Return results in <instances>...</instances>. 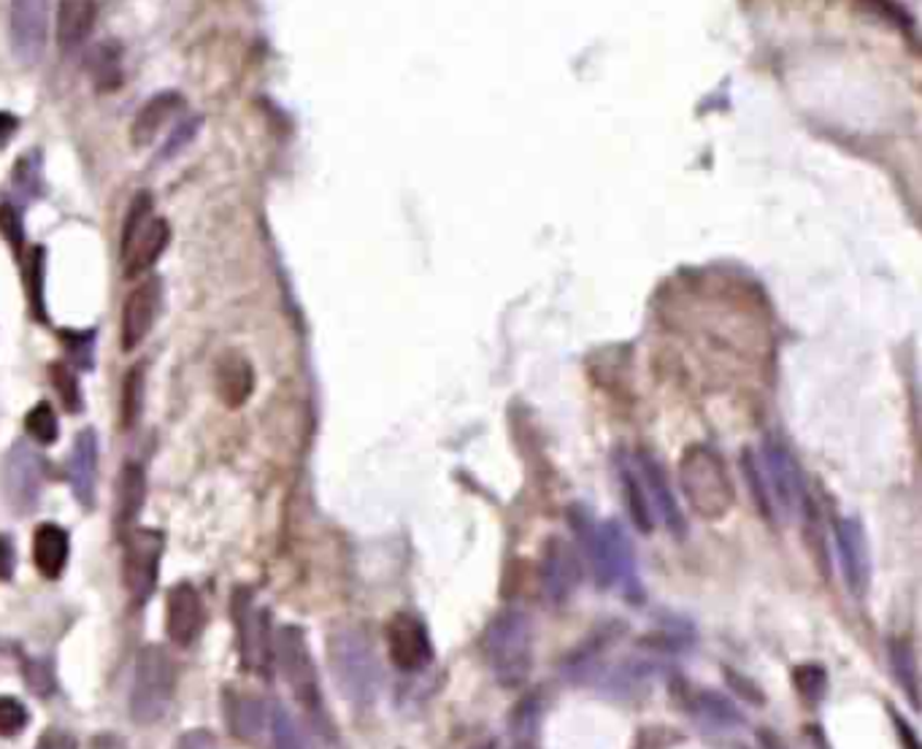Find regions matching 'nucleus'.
<instances>
[{"mask_svg": "<svg viewBox=\"0 0 922 749\" xmlns=\"http://www.w3.org/2000/svg\"><path fill=\"white\" fill-rule=\"evenodd\" d=\"M620 479H622V492H625L627 512H631L633 523H636V528L641 530V534L649 536L655 530V514L647 501V492H644L641 476H638V471L633 469V465H622Z\"/></svg>", "mask_w": 922, "mask_h": 749, "instance_id": "nucleus-28", "label": "nucleus"}, {"mask_svg": "<svg viewBox=\"0 0 922 749\" xmlns=\"http://www.w3.org/2000/svg\"><path fill=\"white\" fill-rule=\"evenodd\" d=\"M182 107H185V101H182V96H176V92H160V96L149 98L136 114V120H133V143H136V147H149V143L160 136V130L169 125L171 116Z\"/></svg>", "mask_w": 922, "mask_h": 749, "instance_id": "nucleus-25", "label": "nucleus"}, {"mask_svg": "<svg viewBox=\"0 0 922 749\" xmlns=\"http://www.w3.org/2000/svg\"><path fill=\"white\" fill-rule=\"evenodd\" d=\"M216 392L230 409L244 407L254 392V369L241 352H225L216 363Z\"/></svg>", "mask_w": 922, "mask_h": 749, "instance_id": "nucleus-22", "label": "nucleus"}, {"mask_svg": "<svg viewBox=\"0 0 922 749\" xmlns=\"http://www.w3.org/2000/svg\"><path fill=\"white\" fill-rule=\"evenodd\" d=\"M725 679H727V685H731L733 690L738 692V696L747 698V701H752V703H763L765 701L763 692L758 690V685H755L752 679H747V676H742V674H736V671L725 669Z\"/></svg>", "mask_w": 922, "mask_h": 749, "instance_id": "nucleus-41", "label": "nucleus"}, {"mask_svg": "<svg viewBox=\"0 0 922 749\" xmlns=\"http://www.w3.org/2000/svg\"><path fill=\"white\" fill-rule=\"evenodd\" d=\"M233 625H236V641L241 663L247 669L260 671L269 658V620L252 601V592L247 587H236L230 603Z\"/></svg>", "mask_w": 922, "mask_h": 749, "instance_id": "nucleus-13", "label": "nucleus"}, {"mask_svg": "<svg viewBox=\"0 0 922 749\" xmlns=\"http://www.w3.org/2000/svg\"><path fill=\"white\" fill-rule=\"evenodd\" d=\"M96 0H60L58 5V41L63 49H76L90 38L96 27Z\"/></svg>", "mask_w": 922, "mask_h": 749, "instance_id": "nucleus-26", "label": "nucleus"}, {"mask_svg": "<svg viewBox=\"0 0 922 749\" xmlns=\"http://www.w3.org/2000/svg\"><path fill=\"white\" fill-rule=\"evenodd\" d=\"M387 652L401 671H420L433 660V644L427 628L411 614L398 612L387 623Z\"/></svg>", "mask_w": 922, "mask_h": 749, "instance_id": "nucleus-15", "label": "nucleus"}, {"mask_svg": "<svg viewBox=\"0 0 922 749\" xmlns=\"http://www.w3.org/2000/svg\"><path fill=\"white\" fill-rule=\"evenodd\" d=\"M68 534H65L60 525H38L36 536H33V560H36V569L41 571V576H47V579H60L65 565H68Z\"/></svg>", "mask_w": 922, "mask_h": 749, "instance_id": "nucleus-23", "label": "nucleus"}, {"mask_svg": "<svg viewBox=\"0 0 922 749\" xmlns=\"http://www.w3.org/2000/svg\"><path fill=\"white\" fill-rule=\"evenodd\" d=\"M760 469H763L765 485H769L771 501H774L776 514L798 520L807 512V482H803L798 460L782 447L780 441H765L763 454H760Z\"/></svg>", "mask_w": 922, "mask_h": 749, "instance_id": "nucleus-8", "label": "nucleus"}, {"mask_svg": "<svg viewBox=\"0 0 922 749\" xmlns=\"http://www.w3.org/2000/svg\"><path fill=\"white\" fill-rule=\"evenodd\" d=\"M582 582L580 552L563 538H549L541 558V590L547 601L565 603Z\"/></svg>", "mask_w": 922, "mask_h": 749, "instance_id": "nucleus-14", "label": "nucleus"}, {"mask_svg": "<svg viewBox=\"0 0 922 749\" xmlns=\"http://www.w3.org/2000/svg\"><path fill=\"white\" fill-rule=\"evenodd\" d=\"M49 33V0H11L9 41L16 63L33 65L43 54Z\"/></svg>", "mask_w": 922, "mask_h": 749, "instance_id": "nucleus-10", "label": "nucleus"}, {"mask_svg": "<svg viewBox=\"0 0 922 749\" xmlns=\"http://www.w3.org/2000/svg\"><path fill=\"white\" fill-rule=\"evenodd\" d=\"M16 130H20V120L9 111H0V147H5L16 136Z\"/></svg>", "mask_w": 922, "mask_h": 749, "instance_id": "nucleus-46", "label": "nucleus"}, {"mask_svg": "<svg viewBox=\"0 0 922 749\" xmlns=\"http://www.w3.org/2000/svg\"><path fill=\"white\" fill-rule=\"evenodd\" d=\"M636 471L638 476H641V485H644V492H647L649 507H652V514H658L660 523H663L674 536L685 534L687 530L685 512L680 509V501H676L674 490H671L669 485V476H665V471L660 469L658 460L647 452L638 454Z\"/></svg>", "mask_w": 922, "mask_h": 749, "instance_id": "nucleus-16", "label": "nucleus"}, {"mask_svg": "<svg viewBox=\"0 0 922 749\" xmlns=\"http://www.w3.org/2000/svg\"><path fill=\"white\" fill-rule=\"evenodd\" d=\"M793 682L807 701L818 703L827 690V671L820 663H801L793 669Z\"/></svg>", "mask_w": 922, "mask_h": 749, "instance_id": "nucleus-34", "label": "nucleus"}, {"mask_svg": "<svg viewBox=\"0 0 922 749\" xmlns=\"http://www.w3.org/2000/svg\"><path fill=\"white\" fill-rule=\"evenodd\" d=\"M22 279H25V292L30 298L33 317L47 322V309H43V249L33 247L27 258H22Z\"/></svg>", "mask_w": 922, "mask_h": 749, "instance_id": "nucleus-31", "label": "nucleus"}, {"mask_svg": "<svg viewBox=\"0 0 922 749\" xmlns=\"http://www.w3.org/2000/svg\"><path fill=\"white\" fill-rule=\"evenodd\" d=\"M171 241V227L163 216L152 212L149 192H138L127 209L125 227H122V271L127 279L147 274Z\"/></svg>", "mask_w": 922, "mask_h": 749, "instance_id": "nucleus-6", "label": "nucleus"}, {"mask_svg": "<svg viewBox=\"0 0 922 749\" xmlns=\"http://www.w3.org/2000/svg\"><path fill=\"white\" fill-rule=\"evenodd\" d=\"M65 344L71 349V358L82 365V369H92V336L96 333H63Z\"/></svg>", "mask_w": 922, "mask_h": 749, "instance_id": "nucleus-40", "label": "nucleus"}, {"mask_svg": "<svg viewBox=\"0 0 922 749\" xmlns=\"http://www.w3.org/2000/svg\"><path fill=\"white\" fill-rule=\"evenodd\" d=\"M0 233H3L5 241L11 244V249H14L16 258H22V244H25V227H22L20 214H16L14 207H0Z\"/></svg>", "mask_w": 922, "mask_h": 749, "instance_id": "nucleus-39", "label": "nucleus"}, {"mask_svg": "<svg viewBox=\"0 0 922 749\" xmlns=\"http://www.w3.org/2000/svg\"><path fill=\"white\" fill-rule=\"evenodd\" d=\"M158 303H160V282L158 279H144L127 292L125 307H122V349L133 352L144 338L152 330L154 317H158Z\"/></svg>", "mask_w": 922, "mask_h": 749, "instance_id": "nucleus-17", "label": "nucleus"}, {"mask_svg": "<svg viewBox=\"0 0 922 749\" xmlns=\"http://www.w3.org/2000/svg\"><path fill=\"white\" fill-rule=\"evenodd\" d=\"M327 660H331L333 679L347 701L358 707H369L382 685L379 660L363 634L352 628H341L327 639Z\"/></svg>", "mask_w": 922, "mask_h": 749, "instance_id": "nucleus-3", "label": "nucleus"}, {"mask_svg": "<svg viewBox=\"0 0 922 749\" xmlns=\"http://www.w3.org/2000/svg\"><path fill=\"white\" fill-rule=\"evenodd\" d=\"M176 665L169 649L149 644L138 652L130 687V717L138 725H152L163 720L174 701Z\"/></svg>", "mask_w": 922, "mask_h": 749, "instance_id": "nucleus-5", "label": "nucleus"}, {"mask_svg": "<svg viewBox=\"0 0 922 749\" xmlns=\"http://www.w3.org/2000/svg\"><path fill=\"white\" fill-rule=\"evenodd\" d=\"M265 720H269V712H265L263 698L244 690L225 692V723L236 739L258 741L263 736Z\"/></svg>", "mask_w": 922, "mask_h": 749, "instance_id": "nucleus-21", "label": "nucleus"}, {"mask_svg": "<svg viewBox=\"0 0 922 749\" xmlns=\"http://www.w3.org/2000/svg\"><path fill=\"white\" fill-rule=\"evenodd\" d=\"M144 501H147V476H144V469L138 463H125L120 471V479H116L114 525L120 536L127 534L133 520L141 512Z\"/></svg>", "mask_w": 922, "mask_h": 749, "instance_id": "nucleus-24", "label": "nucleus"}, {"mask_svg": "<svg viewBox=\"0 0 922 749\" xmlns=\"http://www.w3.org/2000/svg\"><path fill=\"white\" fill-rule=\"evenodd\" d=\"M890 665H893V674H896L898 685L904 687V692H907V698L912 701V707H918L920 696H918V685H920V676H918V654H914V647L909 641L896 639L890 644Z\"/></svg>", "mask_w": 922, "mask_h": 749, "instance_id": "nucleus-29", "label": "nucleus"}, {"mask_svg": "<svg viewBox=\"0 0 922 749\" xmlns=\"http://www.w3.org/2000/svg\"><path fill=\"white\" fill-rule=\"evenodd\" d=\"M685 709L701 728L733 731L744 725V714L731 698L714 690H693L685 696Z\"/></svg>", "mask_w": 922, "mask_h": 749, "instance_id": "nucleus-20", "label": "nucleus"}, {"mask_svg": "<svg viewBox=\"0 0 922 749\" xmlns=\"http://www.w3.org/2000/svg\"><path fill=\"white\" fill-rule=\"evenodd\" d=\"M90 749H127V745H125V739H120V736L101 734V736H96V739H92Z\"/></svg>", "mask_w": 922, "mask_h": 749, "instance_id": "nucleus-48", "label": "nucleus"}, {"mask_svg": "<svg viewBox=\"0 0 922 749\" xmlns=\"http://www.w3.org/2000/svg\"><path fill=\"white\" fill-rule=\"evenodd\" d=\"M22 674H25L27 687L41 698L52 696L54 687H58V679H54V671L52 665H49V660H27V663L22 665Z\"/></svg>", "mask_w": 922, "mask_h": 749, "instance_id": "nucleus-37", "label": "nucleus"}, {"mask_svg": "<svg viewBox=\"0 0 922 749\" xmlns=\"http://www.w3.org/2000/svg\"><path fill=\"white\" fill-rule=\"evenodd\" d=\"M271 734H274L276 749H307L301 728H298L296 720L290 717L287 709L276 707L274 712H271Z\"/></svg>", "mask_w": 922, "mask_h": 749, "instance_id": "nucleus-35", "label": "nucleus"}, {"mask_svg": "<svg viewBox=\"0 0 922 749\" xmlns=\"http://www.w3.org/2000/svg\"><path fill=\"white\" fill-rule=\"evenodd\" d=\"M14 569H16L14 544H11L9 536L0 534V582H11Z\"/></svg>", "mask_w": 922, "mask_h": 749, "instance_id": "nucleus-44", "label": "nucleus"}, {"mask_svg": "<svg viewBox=\"0 0 922 749\" xmlns=\"http://www.w3.org/2000/svg\"><path fill=\"white\" fill-rule=\"evenodd\" d=\"M36 749H76V739L68 734V731H60V728H49L47 734L38 739Z\"/></svg>", "mask_w": 922, "mask_h": 749, "instance_id": "nucleus-43", "label": "nucleus"}, {"mask_svg": "<svg viewBox=\"0 0 922 749\" xmlns=\"http://www.w3.org/2000/svg\"><path fill=\"white\" fill-rule=\"evenodd\" d=\"M742 471H744V479H747L749 492H752V498H755V507L760 509V514H763L769 523L776 525V509H774V501H771V492H769V485H765V476H763V469H760L758 454H752L749 449H744V452H742Z\"/></svg>", "mask_w": 922, "mask_h": 749, "instance_id": "nucleus-30", "label": "nucleus"}, {"mask_svg": "<svg viewBox=\"0 0 922 749\" xmlns=\"http://www.w3.org/2000/svg\"><path fill=\"white\" fill-rule=\"evenodd\" d=\"M27 714L25 703L16 701L14 696H0V736H16L25 731Z\"/></svg>", "mask_w": 922, "mask_h": 749, "instance_id": "nucleus-38", "label": "nucleus"}, {"mask_svg": "<svg viewBox=\"0 0 922 749\" xmlns=\"http://www.w3.org/2000/svg\"><path fill=\"white\" fill-rule=\"evenodd\" d=\"M68 482L82 507L90 509L96 503L98 485V436L92 428H85L74 438V449L68 458Z\"/></svg>", "mask_w": 922, "mask_h": 749, "instance_id": "nucleus-19", "label": "nucleus"}, {"mask_svg": "<svg viewBox=\"0 0 922 749\" xmlns=\"http://www.w3.org/2000/svg\"><path fill=\"white\" fill-rule=\"evenodd\" d=\"M144 407V365H136L125 374V385H122V403H120V423L122 428H133L141 414Z\"/></svg>", "mask_w": 922, "mask_h": 749, "instance_id": "nucleus-32", "label": "nucleus"}, {"mask_svg": "<svg viewBox=\"0 0 922 749\" xmlns=\"http://www.w3.org/2000/svg\"><path fill=\"white\" fill-rule=\"evenodd\" d=\"M43 463L27 444H14L3 463L5 501L16 514H27L41 496Z\"/></svg>", "mask_w": 922, "mask_h": 749, "instance_id": "nucleus-12", "label": "nucleus"}, {"mask_svg": "<svg viewBox=\"0 0 922 749\" xmlns=\"http://www.w3.org/2000/svg\"><path fill=\"white\" fill-rule=\"evenodd\" d=\"M760 749H787L785 741L774 734V731H758Z\"/></svg>", "mask_w": 922, "mask_h": 749, "instance_id": "nucleus-49", "label": "nucleus"}, {"mask_svg": "<svg viewBox=\"0 0 922 749\" xmlns=\"http://www.w3.org/2000/svg\"><path fill=\"white\" fill-rule=\"evenodd\" d=\"M165 538L160 530H130L125 544V563H122V574H125V587L136 603H144L158 587L160 574V558H163Z\"/></svg>", "mask_w": 922, "mask_h": 749, "instance_id": "nucleus-9", "label": "nucleus"}, {"mask_svg": "<svg viewBox=\"0 0 922 749\" xmlns=\"http://www.w3.org/2000/svg\"><path fill=\"white\" fill-rule=\"evenodd\" d=\"M174 749H220V745H216V736L211 734V731L196 728V731L182 734Z\"/></svg>", "mask_w": 922, "mask_h": 749, "instance_id": "nucleus-42", "label": "nucleus"}, {"mask_svg": "<svg viewBox=\"0 0 922 749\" xmlns=\"http://www.w3.org/2000/svg\"><path fill=\"white\" fill-rule=\"evenodd\" d=\"M87 74L98 92H116L125 82V65H122V47L116 41H103L87 54Z\"/></svg>", "mask_w": 922, "mask_h": 749, "instance_id": "nucleus-27", "label": "nucleus"}, {"mask_svg": "<svg viewBox=\"0 0 922 749\" xmlns=\"http://www.w3.org/2000/svg\"><path fill=\"white\" fill-rule=\"evenodd\" d=\"M680 485L685 501L703 520H722L736 501L725 460L703 444H696L682 454Z\"/></svg>", "mask_w": 922, "mask_h": 749, "instance_id": "nucleus-2", "label": "nucleus"}, {"mask_svg": "<svg viewBox=\"0 0 922 749\" xmlns=\"http://www.w3.org/2000/svg\"><path fill=\"white\" fill-rule=\"evenodd\" d=\"M571 525L580 536L582 549L593 565L596 582L607 590H620L627 601H644L641 585H638L636 549L627 538L625 528L616 520L593 523L585 509H571Z\"/></svg>", "mask_w": 922, "mask_h": 749, "instance_id": "nucleus-1", "label": "nucleus"}, {"mask_svg": "<svg viewBox=\"0 0 922 749\" xmlns=\"http://www.w3.org/2000/svg\"><path fill=\"white\" fill-rule=\"evenodd\" d=\"M198 125H201V122H198V120H190V122H187V125H182V127H179V133H176V136L171 138V141H169V147H165V158H169V154H176V152H179V149L185 147L187 141H190L192 133H196V127H198Z\"/></svg>", "mask_w": 922, "mask_h": 749, "instance_id": "nucleus-45", "label": "nucleus"}, {"mask_svg": "<svg viewBox=\"0 0 922 749\" xmlns=\"http://www.w3.org/2000/svg\"><path fill=\"white\" fill-rule=\"evenodd\" d=\"M833 538L847 590L855 598L865 596L871 587V549L863 523L855 517H838L833 523Z\"/></svg>", "mask_w": 922, "mask_h": 749, "instance_id": "nucleus-11", "label": "nucleus"}, {"mask_svg": "<svg viewBox=\"0 0 922 749\" xmlns=\"http://www.w3.org/2000/svg\"><path fill=\"white\" fill-rule=\"evenodd\" d=\"M485 660L503 687L522 685L533 665V628L525 612H501L485 631Z\"/></svg>", "mask_w": 922, "mask_h": 749, "instance_id": "nucleus-4", "label": "nucleus"}, {"mask_svg": "<svg viewBox=\"0 0 922 749\" xmlns=\"http://www.w3.org/2000/svg\"><path fill=\"white\" fill-rule=\"evenodd\" d=\"M276 660H279V671L285 682L290 685V692L296 701L307 709L309 714L320 717L322 714V692H320V676H316V665L311 660L307 634L298 625H285L276 636Z\"/></svg>", "mask_w": 922, "mask_h": 749, "instance_id": "nucleus-7", "label": "nucleus"}, {"mask_svg": "<svg viewBox=\"0 0 922 749\" xmlns=\"http://www.w3.org/2000/svg\"><path fill=\"white\" fill-rule=\"evenodd\" d=\"M49 374H52V385L54 390H58L60 401L65 403V409L68 412H79L82 409V390H79V382H76L74 371L68 369V365H60L54 363L52 369H49Z\"/></svg>", "mask_w": 922, "mask_h": 749, "instance_id": "nucleus-36", "label": "nucleus"}, {"mask_svg": "<svg viewBox=\"0 0 922 749\" xmlns=\"http://www.w3.org/2000/svg\"><path fill=\"white\" fill-rule=\"evenodd\" d=\"M893 720H896V731H898V739H901L904 749H920L918 736H914V731L909 728V723L904 717H898V714H893Z\"/></svg>", "mask_w": 922, "mask_h": 749, "instance_id": "nucleus-47", "label": "nucleus"}, {"mask_svg": "<svg viewBox=\"0 0 922 749\" xmlns=\"http://www.w3.org/2000/svg\"><path fill=\"white\" fill-rule=\"evenodd\" d=\"M25 428H27V433H30L33 441L43 444V447L54 444L60 436L58 414H54V409L49 407V403H36V407L27 412Z\"/></svg>", "mask_w": 922, "mask_h": 749, "instance_id": "nucleus-33", "label": "nucleus"}, {"mask_svg": "<svg viewBox=\"0 0 922 749\" xmlns=\"http://www.w3.org/2000/svg\"><path fill=\"white\" fill-rule=\"evenodd\" d=\"M165 628H169L171 641L179 647L196 641L203 628V601L198 590L187 582L171 587L169 601H165Z\"/></svg>", "mask_w": 922, "mask_h": 749, "instance_id": "nucleus-18", "label": "nucleus"}]
</instances>
